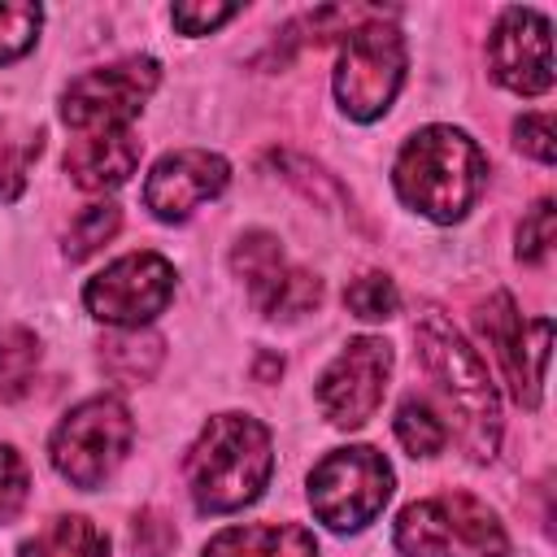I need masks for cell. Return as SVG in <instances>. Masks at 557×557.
I'll list each match as a JSON object with an SVG mask.
<instances>
[{
  "label": "cell",
  "instance_id": "1",
  "mask_svg": "<svg viewBox=\"0 0 557 557\" xmlns=\"http://www.w3.org/2000/svg\"><path fill=\"white\" fill-rule=\"evenodd\" d=\"M274 470V444L265 422L248 413H213L187 448L183 474L200 513H235L252 505Z\"/></svg>",
  "mask_w": 557,
  "mask_h": 557
},
{
  "label": "cell",
  "instance_id": "2",
  "mask_svg": "<svg viewBox=\"0 0 557 557\" xmlns=\"http://www.w3.org/2000/svg\"><path fill=\"white\" fill-rule=\"evenodd\" d=\"M392 183L409 209L431 222H457L487 183L483 148L457 126H422L405 139Z\"/></svg>",
  "mask_w": 557,
  "mask_h": 557
},
{
  "label": "cell",
  "instance_id": "3",
  "mask_svg": "<svg viewBox=\"0 0 557 557\" xmlns=\"http://www.w3.org/2000/svg\"><path fill=\"white\" fill-rule=\"evenodd\" d=\"M413 339H418V357H422L431 383L440 387L444 405L457 418V435H461L466 453L474 461H487L500 440V400L487 379V366L453 331V322L444 313H426L413 326Z\"/></svg>",
  "mask_w": 557,
  "mask_h": 557
},
{
  "label": "cell",
  "instance_id": "4",
  "mask_svg": "<svg viewBox=\"0 0 557 557\" xmlns=\"http://www.w3.org/2000/svg\"><path fill=\"white\" fill-rule=\"evenodd\" d=\"M396 548L400 557H505L509 535L479 496L440 492L400 509Z\"/></svg>",
  "mask_w": 557,
  "mask_h": 557
},
{
  "label": "cell",
  "instance_id": "5",
  "mask_svg": "<svg viewBox=\"0 0 557 557\" xmlns=\"http://www.w3.org/2000/svg\"><path fill=\"white\" fill-rule=\"evenodd\" d=\"M400 83H405V35L392 22H379L366 13L339 39L335 100L348 117L374 122L392 109Z\"/></svg>",
  "mask_w": 557,
  "mask_h": 557
},
{
  "label": "cell",
  "instance_id": "6",
  "mask_svg": "<svg viewBox=\"0 0 557 557\" xmlns=\"http://www.w3.org/2000/svg\"><path fill=\"white\" fill-rule=\"evenodd\" d=\"M131 440H135L131 409L117 396H91L57 422L48 457L65 483L91 492L122 466V457L131 453Z\"/></svg>",
  "mask_w": 557,
  "mask_h": 557
},
{
  "label": "cell",
  "instance_id": "7",
  "mask_svg": "<svg viewBox=\"0 0 557 557\" xmlns=\"http://www.w3.org/2000/svg\"><path fill=\"white\" fill-rule=\"evenodd\" d=\"M392 466L379 448L370 444H348L326 453L309 470V505L313 518L326 522L331 531H361L370 527L383 505L392 500Z\"/></svg>",
  "mask_w": 557,
  "mask_h": 557
},
{
  "label": "cell",
  "instance_id": "8",
  "mask_svg": "<svg viewBox=\"0 0 557 557\" xmlns=\"http://www.w3.org/2000/svg\"><path fill=\"white\" fill-rule=\"evenodd\" d=\"M157 83H161V65L152 57H126V61L87 70L61 91V117L78 135L126 131L131 117H139V109L157 91Z\"/></svg>",
  "mask_w": 557,
  "mask_h": 557
},
{
  "label": "cell",
  "instance_id": "9",
  "mask_svg": "<svg viewBox=\"0 0 557 557\" xmlns=\"http://www.w3.org/2000/svg\"><path fill=\"white\" fill-rule=\"evenodd\" d=\"M174 300V265L161 252H126L87 278L83 305L96 322L117 331L148 326Z\"/></svg>",
  "mask_w": 557,
  "mask_h": 557
},
{
  "label": "cell",
  "instance_id": "10",
  "mask_svg": "<svg viewBox=\"0 0 557 557\" xmlns=\"http://www.w3.org/2000/svg\"><path fill=\"white\" fill-rule=\"evenodd\" d=\"M392 379V344L383 335L348 339L318 379V409L331 426L352 431L374 418Z\"/></svg>",
  "mask_w": 557,
  "mask_h": 557
},
{
  "label": "cell",
  "instance_id": "11",
  "mask_svg": "<svg viewBox=\"0 0 557 557\" xmlns=\"http://www.w3.org/2000/svg\"><path fill=\"white\" fill-rule=\"evenodd\" d=\"M479 326H483L487 344L496 348V361L505 366V379H509L518 405L535 409V405H540V387H544L553 322H548V318H535V322L527 326L522 313L513 309V296H509V292H496V296L483 305Z\"/></svg>",
  "mask_w": 557,
  "mask_h": 557
},
{
  "label": "cell",
  "instance_id": "12",
  "mask_svg": "<svg viewBox=\"0 0 557 557\" xmlns=\"http://www.w3.org/2000/svg\"><path fill=\"white\" fill-rule=\"evenodd\" d=\"M487 61L513 96H544L553 87V39L540 9H505L487 39Z\"/></svg>",
  "mask_w": 557,
  "mask_h": 557
},
{
  "label": "cell",
  "instance_id": "13",
  "mask_svg": "<svg viewBox=\"0 0 557 557\" xmlns=\"http://www.w3.org/2000/svg\"><path fill=\"white\" fill-rule=\"evenodd\" d=\"M226 183H231V165L218 152H209V148H178V152H165L148 170L144 205L161 222H183V218H191V209L213 200Z\"/></svg>",
  "mask_w": 557,
  "mask_h": 557
},
{
  "label": "cell",
  "instance_id": "14",
  "mask_svg": "<svg viewBox=\"0 0 557 557\" xmlns=\"http://www.w3.org/2000/svg\"><path fill=\"white\" fill-rule=\"evenodd\" d=\"M139 165V139L126 131H91L83 139L70 144L65 152V174L83 187V191H113L131 178V170Z\"/></svg>",
  "mask_w": 557,
  "mask_h": 557
},
{
  "label": "cell",
  "instance_id": "15",
  "mask_svg": "<svg viewBox=\"0 0 557 557\" xmlns=\"http://www.w3.org/2000/svg\"><path fill=\"white\" fill-rule=\"evenodd\" d=\"M200 557H318V540L300 522H257L218 531Z\"/></svg>",
  "mask_w": 557,
  "mask_h": 557
},
{
  "label": "cell",
  "instance_id": "16",
  "mask_svg": "<svg viewBox=\"0 0 557 557\" xmlns=\"http://www.w3.org/2000/svg\"><path fill=\"white\" fill-rule=\"evenodd\" d=\"M231 270L244 278L252 305L261 309V305L274 296V287L283 283V274H287L292 265H287V257H283V248H278V239H274L270 231H248V235H239V244L231 248Z\"/></svg>",
  "mask_w": 557,
  "mask_h": 557
},
{
  "label": "cell",
  "instance_id": "17",
  "mask_svg": "<svg viewBox=\"0 0 557 557\" xmlns=\"http://www.w3.org/2000/svg\"><path fill=\"white\" fill-rule=\"evenodd\" d=\"M22 557H109V535L83 513H61L22 544Z\"/></svg>",
  "mask_w": 557,
  "mask_h": 557
},
{
  "label": "cell",
  "instance_id": "18",
  "mask_svg": "<svg viewBox=\"0 0 557 557\" xmlns=\"http://www.w3.org/2000/svg\"><path fill=\"white\" fill-rule=\"evenodd\" d=\"M100 361L109 374L126 379V383H139V379H152L157 361H161V339L152 331H122L113 339L100 344Z\"/></svg>",
  "mask_w": 557,
  "mask_h": 557
},
{
  "label": "cell",
  "instance_id": "19",
  "mask_svg": "<svg viewBox=\"0 0 557 557\" xmlns=\"http://www.w3.org/2000/svg\"><path fill=\"white\" fill-rule=\"evenodd\" d=\"M39 366V339L26 326H0V396L13 400L30 387Z\"/></svg>",
  "mask_w": 557,
  "mask_h": 557
},
{
  "label": "cell",
  "instance_id": "20",
  "mask_svg": "<svg viewBox=\"0 0 557 557\" xmlns=\"http://www.w3.org/2000/svg\"><path fill=\"white\" fill-rule=\"evenodd\" d=\"M396 440L405 444L409 457H435L444 448V440H448V426L435 418V409L426 400L409 396L396 409Z\"/></svg>",
  "mask_w": 557,
  "mask_h": 557
},
{
  "label": "cell",
  "instance_id": "21",
  "mask_svg": "<svg viewBox=\"0 0 557 557\" xmlns=\"http://www.w3.org/2000/svg\"><path fill=\"white\" fill-rule=\"evenodd\" d=\"M117 226H122L117 205H109V200L87 205V209H83V213L70 222V231H65V257H70V261L91 257L100 244H109V239L117 235Z\"/></svg>",
  "mask_w": 557,
  "mask_h": 557
},
{
  "label": "cell",
  "instance_id": "22",
  "mask_svg": "<svg viewBox=\"0 0 557 557\" xmlns=\"http://www.w3.org/2000/svg\"><path fill=\"white\" fill-rule=\"evenodd\" d=\"M344 305H348L357 318H366V322H383V318H392V313H396L400 296H396V283H392L387 274L370 270V274H361V278H352V283H348Z\"/></svg>",
  "mask_w": 557,
  "mask_h": 557
},
{
  "label": "cell",
  "instance_id": "23",
  "mask_svg": "<svg viewBox=\"0 0 557 557\" xmlns=\"http://www.w3.org/2000/svg\"><path fill=\"white\" fill-rule=\"evenodd\" d=\"M318 300H322V278L292 265V270L283 274V283L274 287V296L261 305V313H270V318H296V313L318 309Z\"/></svg>",
  "mask_w": 557,
  "mask_h": 557
},
{
  "label": "cell",
  "instance_id": "24",
  "mask_svg": "<svg viewBox=\"0 0 557 557\" xmlns=\"http://www.w3.org/2000/svg\"><path fill=\"white\" fill-rule=\"evenodd\" d=\"M39 22H44V9L39 4H0V65L4 61H17L22 52L35 48L39 39Z\"/></svg>",
  "mask_w": 557,
  "mask_h": 557
},
{
  "label": "cell",
  "instance_id": "25",
  "mask_svg": "<svg viewBox=\"0 0 557 557\" xmlns=\"http://www.w3.org/2000/svg\"><path fill=\"white\" fill-rule=\"evenodd\" d=\"M553 239H557V209H553V200L544 196V200H535V205L522 213V222H518V257H522V261H544L548 248H553Z\"/></svg>",
  "mask_w": 557,
  "mask_h": 557
},
{
  "label": "cell",
  "instance_id": "26",
  "mask_svg": "<svg viewBox=\"0 0 557 557\" xmlns=\"http://www.w3.org/2000/svg\"><path fill=\"white\" fill-rule=\"evenodd\" d=\"M26 496H30V470H26V461H22V453L13 444H0V527L22 513Z\"/></svg>",
  "mask_w": 557,
  "mask_h": 557
},
{
  "label": "cell",
  "instance_id": "27",
  "mask_svg": "<svg viewBox=\"0 0 557 557\" xmlns=\"http://www.w3.org/2000/svg\"><path fill=\"white\" fill-rule=\"evenodd\" d=\"M513 144H518V152L535 157L540 165H553V161H557L553 113H522V117L513 122Z\"/></svg>",
  "mask_w": 557,
  "mask_h": 557
},
{
  "label": "cell",
  "instance_id": "28",
  "mask_svg": "<svg viewBox=\"0 0 557 557\" xmlns=\"http://www.w3.org/2000/svg\"><path fill=\"white\" fill-rule=\"evenodd\" d=\"M174 527L157 513V509H144L131 527V544H135V557H165L174 548Z\"/></svg>",
  "mask_w": 557,
  "mask_h": 557
},
{
  "label": "cell",
  "instance_id": "29",
  "mask_svg": "<svg viewBox=\"0 0 557 557\" xmlns=\"http://www.w3.org/2000/svg\"><path fill=\"white\" fill-rule=\"evenodd\" d=\"M274 161L287 170V178H292V183H300V187H305V196L339 200V187H335V178H331L322 165H309V161H305V157H296V152H274Z\"/></svg>",
  "mask_w": 557,
  "mask_h": 557
},
{
  "label": "cell",
  "instance_id": "30",
  "mask_svg": "<svg viewBox=\"0 0 557 557\" xmlns=\"http://www.w3.org/2000/svg\"><path fill=\"white\" fill-rule=\"evenodd\" d=\"M239 13V4H174L170 9V22L183 30V35H209L218 30L222 22H231Z\"/></svg>",
  "mask_w": 557,
  "mask_h": 557
},
{
  "label": "cell",
  "instance_id": "31",
  "mask_svg": "<svg viewBox=\"0 0 557 557\" xmlns=\"http://www.w3.org/2000/svg\"><path fill=\"white\" fill-rule=\"evenodd\" d=\"M39 148H44V135H30L17 152H4V161H0V200H17V196H22V187H26V165L39 157Z\"/></svg>",
  "mask_w": 557,
  "mask_h": 557
},
{
  "label": "cell",
  "instance_id": "32",
  "mask_svg": "<svg viewBox=\"0 0 557 557\" xmlns=\"http://www.w3.org/2000/svg\"><path fill=\"white\" fill-rule=\"evenodd\" d=\"M270 374H283V357H270V352H265V357L257 361V379H270Z\"/></svg>",
  "mask_w": 557,
  "mask_h": 557
}]
</instances>
